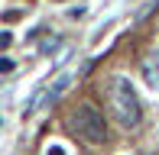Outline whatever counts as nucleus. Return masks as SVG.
Wrapping results in <instances>:
<instances>
[{
    "instance_id": "5",
    "label": "nucleus",
    "mask_w": 159,
    "mask_h": 155,
    "mask_svg": "<svg viewBox=\"0 0 159 155\" xmlns=\"http://www.w3.org/2000/svg\"><path fill=\"white\" fill-rule=\"evenodd\" d=\"M55 45H59V39H49V42H42V52H52Z\"/></svg>"
},
{
    "instance_id": "4",
    "label": "nucleus",
    "mask_w": 159,
    "mask_h": 155,
    "mask_svg": "<svg viewBox=\"0 0 159 155\" xmlns=\"http://www.w3.org/2000/svg\"><path fill=\"white\" fill-rule=\"evenodd\" d=\"M140 71H143V81H146L153 90H159V55H149Z\"/></svg>"
},
{
    "instance_id": "3",
    "label": "nucleus",
    "mask_w": 159,
    "mask_h": 155,
    "mask_svg": "<svg viewBox=\"0 0 159 155\" xmlns=\"http://www.w3.org/2000/svg\"><path fill=\"white\" fill-rule=\"evenodd\" d=\"M65 87H68V74H65V78H59V81H52L46 90H42V94H36V97H33V103L26 107V113H36V110H39L42 103H52V100H59V94H62Z\"/></svg>"
},
{
    "instance_id": "6",
    "label": "nucleus",
    "mask_w": 159,
    "mask_h": 155,
    "mask_svg": "<svg viewBox=\"0 0 159 155\" xmlns=\"http://www.w3.org/2000/svg\"><path fill=\"white\" fill-rule=\"evenodd\" d=\"M10 45V32H0V48H7Z\"/></svg>"
},
{
    "instance_id": "2",
    "label": "nucleus",
    "mask_w": 159,
    "mask_h": 155,
    "mask_svg": "<svg viewBox=\"0 0 159 155\" xmlns=\"http://www.w3.org/2000/svg\"><path fill=\"white\" fill-rule=\"evenodd\" d=\"M65 126H68L75 136H81L84 142H94V145L107 139V123L91 103H81L78 110H71L68 119H65Z\"/></svg>"
},
{
    "instance_id": "7",
    "label": "nucleus",
    "mask_w": 159,
    "mask_h": 155,
    "mask_svg": "<svg viewBox=\"0 0 159 155\" xmlns=\"http://www.w3.org/2000/svg\"><path fill=\"white\" fill-rule=\"evenodd\" d=\"M13 68V61H7V58H0V71H10Z\"/></svg>"
},
{
    "instance_id": "1",
    "label": "nucleus",
    "mask_w": 159,
    "mask_h": 155,
    "mask_svg": "<svg viewBox=\"0 0 159 155\" xmlns=\"http://www.w3.org/2000/svg\"><path fill=\"white\" fill-rule=\"evenodd\" d=\"M107 107H111V113L117 116L120 126H127V129H133V126H140V116H143V107H140V97H136L133 84L127 81V78H111L107 81Z\"/></svg>"
}]
</instances>
